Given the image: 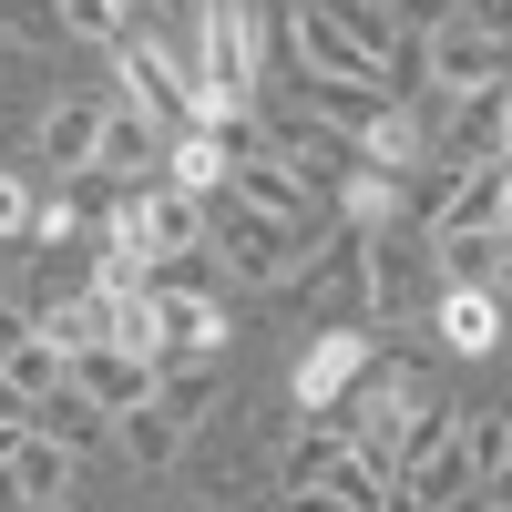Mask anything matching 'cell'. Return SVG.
Masks as SVG:
<instances>
[{"label": "cell", "instance_id": "obj_1", "mask_svg": "<svg viewBox=\"0 0 512 512\" xmlns=\"http://www.w3.org/2000/svg\"><path fill=\"white\" fill-rule=\"evenodd\" d=\"M308 256H318V236H308V226L256 216V205H236L226 185L205 195V267H226V287H287Z\"/></svg>", "mask_w": 512, "mask_h": 512}, {"label": "cell", "instance_id": "obj_2", "mask_svg": "<svg viewBox=\"0 0 512 512\" xmlns=\"http://www.w3.org/2000/svg\"><path fill=\"white\" fill-rule=\"evenodd\" d=\"M431 164H512V93H502V82L441 103V144H431Z\"/></svg>", "mask_w": 512, "mask_h": 512}, {"label": "cell", "instance_id": "obj_3", "mask_svg": "<svg viewBox=\"0 0 512 512\" xmlns=\"http://www.w3.org/2000/svg\"><path fill=\"white\" fill-rule=\"evenodd\" d=\"M410 41H420V82L431 93H482V82L512 72L502 31H472V21H441V31H410Z\"/></svg>", "mask_w": 512, "mask_h": 512}, {"label": "cell", "instance_id": "obj_4", "mask_svg": "<svg viewBox=\"0 0 512 512\" xmlns=\"http://www.w3.org/2000/svg\"><path fill=\"white\" fill-rule=\"evenodd\" d=\"M502 205H512V164H461V175L431 195L420 236H502Z\"/></svg>", "mask_w": 512, "mask_h": 512}, {"label": "cell", "instance_id": "obj_5", "mask_svg": "<svg viewBox=\"0 0 512 512\" xmlns=\"http://www.w3.org/2000/svg\"><path fill=\"white\" fill-rule=\"evenodd\" d=\"M72 390L93 410H134V400H154V349H134V338H93V349H72Z\"/></svg>", "mask_w": 512, "mask_h": 512}, {"label": "cell", "instance_id": "obj_6", "mask_svg": "<svg viewBox=\"0 0 512 512\" xmlns=\"http://www.w3.org/2000/svg\"><path fill=\"white\" fill-rule=\"evenodd\" d=\"M93 175H103V185H123V195L164 175V134H154V123H144L134 103H103V134H93Z\"/></svg>", "mask_w": 512, "mask_h": 512}, {"label": "cell", "instance_id": "obj_7", "mask_svg": "<svg viewBox=\"0 0 512 512\" xmlns=\"http://www.w3.org/2000/svg\"><path fill=\"white\" fill-rule=\"evenodd\" d=\"M297 82V113H318V123H338L349 144H369L379 123L400 113V93H379V82H328V72H287Z\"/></svg>", "mask_w": 512, "mask_h": 512}, {"label": "cell", "instance_id": "obj_8", "mask_svg": "<svg viewBox=\"0 0 512 512\" xmlns=\"http://www.w3.org/2000/svg\"><path fill=\"white\" fill-rule=\"evenodd\" d=\"M0 492H11V512H52V502H72V451L41 441V431H21L11 461H0Z\"/></svg>", "mask_w": 512, "mask_h": 512}, {"label": "cell", "instance_id": "obj_9", "mask_svg": "<svg viewBox=\"0 0 512 512\" xmlns=\"http://www.w3.org/2000/svg\"><path fill=\"white\" fill-rule=\"evenodd\" d=\"M93 134H103V103L93 93H62L52 113L31 123V164H41V175H82V164H93Z\"/></svg>", "mask_w": 512, "mask_h": 512}, {"label": "cell", "instance_id": "obj_10", "mask_svg": "<svg viewBox=\"0 0 512 512\" xmlns=\"http://www.w3.org/2000/svg\"><path fill=\"white\" fill-rule=\"evenodd\" d=\"M216 400H226V359H154V410L175 420L185 441L216 420Z\"/></svg>", "mask_w": 512, "mask_h": 512}, {"label": "cell", "instance_id": "obj_11", "mask_svg": "<svg viewBox=\"0 0 512 512\" xmlns=\"http://www.w3.org/2000/svg\"><path fill=\"white\" fill-rule=\"evenodd\" d=\"M431 246V277L441 287H472V297H502V267H512V236H420Z\"/></svg>", "mask_w": 512, "mask_h": 512}, {"label": "cell", "instance_id": "obj_12", "mask_svg": "<svg viewBox=\"0 0 512 512\" xmlns=\"http://www.w3.org/2000/svg\"><path fill=\"white\" fill-rule=\"evenodd\" d=\"M431 328L451 359H492L502 349V297H472V287H441L431 297Z\"/></svg>", "mask_w": 512, "mask_h": 512}, {"label": "cell", "instance_id": "obj_13", "mask_svg": "<svg viewBox=\"0 0 512 512\" xmlns=\"http://www.w3.org/2000/svg\"><path fill=\"white\" fill-rule=\"evenodd\" d=\"M31 431H41V441H62V451L82 461V451H103V441H113V410H93V400L62 379L52 400H31Z\"/></svg>", "mask_w": 512, "mask_h": 512}, {"label": "cell", "instance_id": "obj_14", "mask_svg": "<svg viewBox=\"0 0 512 512\" xmlns=\"http://www.w3.org/2000/svg\"><path fill=\"white\" fill-rule=\"evenodd\" d=\"M400 492H410L420 512H451V502H472V492H492V482H472V461H461V431H451L441 451H420L410 472H400Z\"/></svg>", "mask_w": 512, "mask_h": 512}, {"label": "cell", "instance_id": "obj_15", "mask_svg": "<svg viewBox=\"0 0 512 512\" xmlns=\"http://www.w3.org/2000/svg\"><path fill=\"white\" fill-rule=\"evenodd\" d=\"M113 451L134 461V472H175V461H185V431H175L154 400H134V410H113Z\"/></svg>", "mask_w": 512, "mask_h": 512}, {"label": "cell", "instance_id": "obj_16", "mask_svg": "<svg viewBox=\"0 0 512 512\" xmlns=\"http://www.w3.org/2000/svg\"><path fill=\"white\" fill-rule=\"evenodd\" d=\"M461 461H472V482H512V410H461Z\"/></svg>", "mask_w": 512, "mask_h": 512}, {"label": "cell", "instance_id": "obj_17", "mask_svg": "<svg viewBox=\"0 0 512 512\" xmlns=\"http://www.w3.org/2000/svg\"><path fill=\"white\" fill-rule=\"evenodd\" d=\"M359 369H369V349H359V338H349V328H338V338H328V349H318V359H297V400H308V410H318V400H338V390H349V379H359Z\"/></svg>", "mask_w": 512, "mask_h": 512}, {"label": "cell", "instance_id": "obj_18", "mask_svg": "<svg viewBox=\"0 0 512 512\" xmlns=\"http://www.w3.org/2000/svg\"><path fill=\"white\" fill-rule=\"evenodd\" d=\"M0 379H11V390H21V400H52V390H62V379H72V359H62V349H52V338H41V328H31V338H21V349H11V359H0Z\"/></svg>", "mask_w": 512, "mask_h": 512}, {"label": "cell", "instance_id": "obj_19", "mask_svg": "<svg viewBox=\"0 0 512 512\" xmlns=\"http://www.w3.org/2000/svg\"><path fill=\"white\" fill-rule=\"evenodd\" d=\"M338 451H349V441H338L328 420H308V431L277 451V492H287V482H328V472H338Z\"/></svg>", "mask_w": 512, "mask_h": 512}, {"label": "cell", "instance_id": "obj_20", "mask_svg": "<svg viewBox=\"0 0 512 512\" xmlns=\"http://www.w3.org/2000/svg\"><path fill=\"white\" fill-rule=\"evenodd\" d=\"M0 41L11 52H62V11L52 0H0Z\"/></svg>", "mask_w": 512, "mask_h": 512}, {"label": "cell", "instance_id": "obj_21", "mask_svg": "<svg viewBox=\"0 0 512 512\" xmlns=\"http://www.w3.org/2000/svg\"><path fill=\"white\" fill-rule=\"evenodd\" d=\"M328 492H338V512H379V502H390V472H379L369 451H338V472H328Z\"/></svg>", "mask_w": 512, "mask_h": 512}, {"label": "cell", "instance_id": "obj_22", "mask_svg": "<svg viewBox=\"0 0 512 512\" xmlns=\"http://www.w3.org/2000/svg\"><path fill=\"white\" fill-rule=\"evenodd\" d=\"M0 246H41V195H31V175H11V164H0Z\"/></svg>", "mask_w": 512, "mask_h": 512}, {"label": "cell", "instance_id": "obj_23", "mask_svg": "<svg viewBox=\"0 0 512 512\" xmlns=\"http://www.w3.org/2000/svg\"><path fill=\"white\" fill-rule=\"evenodd\" d=\"M31 328H41V318H31V297H11V287H0V359H11Z\"/></svg>", "mask_w": 512, "mask_h": 512}, {"label": "cell", "instance_id": "obj_24", "mask_svg": "<svg viewBox=\"0 0 512 512\" xmlns=\"http://www.w3.org/2000/svg\"><path fill=\"white\" fill-rule=\"evenodd\" d=\"M451 11H461V0H390V21H400V31H441Z\"/></svg>", "mask_w": 512, "mask_h": 512}, {"label": "cell", "instance_id": "obj_25", "mask_svg": "<svg viewBox=\"0 0 512 512\" xmlns=\"http://www.w3.org/2000/svg\"><path fill=\"white\" fill-rule=\"evenodd\" d=\"M451 21H472V31H502V21H512V0H461Z\"/></svg>", "mask_w": 512, "mask_h": 512}, {"label": "cell", "instance_id": "obj_26", "mask_svg": "<svg viewBox=\"0 0 512 512\" xmlns=\"http://www.w3.org/2000/svg\"><path fill=\"white\" fill-rule=\"evenodd\" d=\"M0 431H31V400L11 390V379H0Z\"/></svg>", "mask_w": 512, "mask_h": 512}, {"label": "cell", "instance_id": "obj_27", "mask_svg": "<svg viewBox=\"0 0 512 512\" xmlns=\"http://www.w3.org/2000/svg\"><path fill=\"white\" fill-rule=\"evenodd\" d=\"M451 512H502V492H472V502H451Z\"/></svg>", "mask_w": 512, "mask_h": 512}, {"label": "cell", "instance_id": "obj_28", "mask_svg": "<svg viewBox=\"0 0 512 512\" xmlns=\"http://www.w3.org/2000/svg\"><path fill=\"white\" fill-rule=\"evenodd\" d=\"M113 11H123V31H144V0H113Z\"/></svg>", "mask_w": 512, "mask_h": 512}, {"label": "cell", "instance_id": "obj_29", "mask_svg": "<svg viewBox=\"0 0 512 512\" xmlns=\"http://www.w3.org/2000/svg\"><path fill=\"white\" fill-rule=\"evenodd\" d=\"M379 512H420V502H410V492H400V482H390V502H379Z\"/></svg>", "mask_w": 512, "mask_h": 512}]
</instances>
